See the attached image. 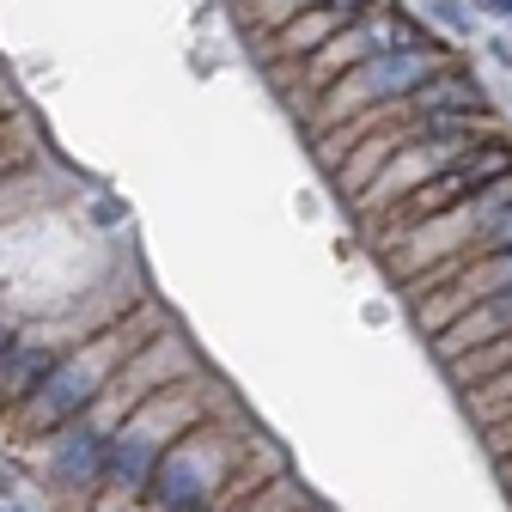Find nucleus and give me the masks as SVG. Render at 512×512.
Returning <instances> with one entry per match:
<instances>
[{
	"label": "nucleus",
	"mask_w": 512,
	"mask_h": 512,
	"mask_svg": "<svg viewBox=\"0 0 512 512\" xmlns=\"http://www.w3.org/2000/svg\"><path fill=\"white\" fill-rule=\"evenodd\" d=\"M482 232H488V244H494V256H500V250H512V208H500V214H494V220H488Z\"/></svg>",
	"instance_id": "nucleus-13"
},
{
	"label": "nucleus",
	"mask_w": 512,
	"mask_h": 512,
	"mask_svg": "<svg viewBox=\"0 0 512 512\" xmlns=\"http://www.w3.org/2000/svg\"><path fill=\"white\" fill-rule=\"evenodd\" d=\"M494 293H512V250L488 256V263L464 281V299H494Z\"/></svg>",
	"instance_id": "nucleus-11"
},
{
	"label": "nucleus",
	"mask_w": 512,
	"mask_h": 512,
	"mask_svg": "<svg viewBox=\"0 0 512 512\" xmlns=\"http://www.w3.org/2000/svg\"><path fill=\"white\" fill-rule=\"evenodd\" d=\"M196 421H202V409H196V397H189V391H159V397H147L135 415L116 427L98 482H110V488H147L153 464H159Z\"/></svg>",
	"instance_id": "nucleus-2"
},
{
	"label": "nucleus",
	"mask_w": 512,
	"mask_h": 512,
	"mask_svg": "<svg viewBox=\"0 0 512 512\" xmlns=\"http://www.w3.org/2000/svg\"><path fill=\"white\" fill-rule=\"evenodd\" d=\"M226 470H232V439L214 433V427H189L171 452L153 464L147 488L165 512H208L226 488Z\"/></svg>",
	"instance_id": "nucleus-3"
},
{
	"label": "nucleus",
	"mask_w": 512,
	"mask_h": 512,
	"mask_svg": "<svg viewBox=\"0 0 512 512\" xmlns=\"http://www.w3.org/2000/svg\"><path fill=\"white\" fill-rule=\"evenodd\" d=\"M415 104H421V116H488L482 86L470 74H445V68L415 92Z\"/></svg>",
	"instance_id": "nucleus-8"
},
{
	"label": "nucleus",
	"mask_w": 512,
	"mask_h": 512,
	"mask_svg": "<svg viewBox=\"0 0 512 512\" xmlns=\"http://www.w3.org/2000/svg\"><path fill=\"white\" fill-rule=\"evenodd\" d=\"M488 13H500V19H512V0H482Z\"/></svg>",
	"instance_id": "nucleus-15"
},
{
	"label": "nucleus",
	"mask_w": 512,
	"mask_h": 512,
	"mask_svg": "<svg viewBox=\"0 0 512 512\" xmlns=\"http://www.w3.org/2000/svg\"><path fill=\"white\" fill-rule=\"evenodd\" d=\"M122 354H128V336H122V330H110V336L86 342L80 354L55 360V366H49V378H43L37 391L19 403V427H25V433H55V427L80 421V415L104 397V384L122 372Z\"/></svg>",
	"instance_id": "nucleus-1"
},
{
	"label": "nucleus",
	"mask_w": 512,
	"mask_h": 512,
	"mask_svg": "<svg viewBox=\"0 0 512 512\" xmlns=\"http://www.w3.org/2000/svg\"><path fill=\"white\" fill-rule=\"evenodd\" d=\"M311 7H324V13H342V19H348L354 7H366V0H311Z\"/></svg>",
	"instance_id": "nucleus-14"
},
{
	"label": "nucleus",
	"mask_w": 512,
	"mask_h": 512,
	"mask_svg": "<svg viewBox=\"0 0 512 512\" xmlns=\"http://www.w3.org/2000/svg\"><path fill=\"white\" fill-rule=\"evenodd\" d=\"M439 68H445V61H439L433 43H421V49H397V55H372V61H360V68H348V74L336 80V110L415 98Z\"/></svg>",
	"instance_id": "nucleus-4"
},
{
	"label": "nucleus",
	"mask_w": 512,
	"mask_h": 512,
	"mask_svg": "<svg viewBox=\"0 0 512 512\" xmlns=\"http://www.w3.org/2000/svg\"><path fill=\"white\" fill-rule=\"evenodd\" d=\"M311 500H305V488L299 482H263V494H256L244 512H305Z\"/></svg>",
	"instance_id": "nucleus-12"
},
{
	"label": "nucleus",
	"mask_w": 512,
	"mask_h": 512,
	"mask_svg": "<svg viewBox=\"0 0 512 512\" xmlns=\"http://www.w3.org/2000/svg\"><path fill=\"white\" fill-rule=\"evenodd\" d=\"M104 452H110L104 433H92L86 421H68V433H61L55 452H49V482L55 488H92L104 476Z\"/></svg>",
	"instance_id": "nucleus-6"
},
{
	"label": "nucleus",
	"mask_w": 512,
	"mask_h": 512,
	"mask_svg": "<svg viewBox=\"0 0 512 512\" xmlns=\"http://www.w3.org/2000/svg\"><path fill=\"white\" fill-rule=\"evenodd\" d=\"M49 366H55L49 348H37V342H13L7 354H0V403H25L37 384L49 378Z\"/></svg>",
	"instance_id": "nucleus-9"
},
{
	"label": "nucleus",
	"mask_w": 512,
	"mask_h": 512,
	"mask_svg": "<svg viewBox=\"0 0 512 512\" xmlns=\"http://www.w3.org/2000/svg\"><path fill=\"white\" fill-rule=\"evenodd\" d=\"M342 25H348L342 13L305 7L299 19H287V25H281V43H275V49H281V55H317V49H324V43H330V37L342 31Z\"/></svg>",
	"instance_id": "nucleus-10"
},
{
	"label": "nucleus",
	"mask_w": 512,
	"mask_h": 512,
	"mask_svg": "<svg viewBox=\"0 0 512 512\" xmlns=\"http://www.w3.org/2000/svg\"><path fill=\"white\" fill-rule=\"evenodd\" d=\"M445 165H452V159H445L439 147H421V141H403L397 153H391V171H384L378 177V189H372V202H397V196H409V189H427Z\"/></svg>",
	"instance_id": "nucleus-7"
},
{
	"label": "nucleus",
	"mask_w": 512,
	"mask_h": 512,
	"mask_svg": "<svg viewBox=\"0 0 512 512\" xmlns=\"http://www.w3.org/2000/svg\"><path fill=\"white\" fill-rule=\"evenodd\" d=\"M7 348H13V336H7V324H0V354H7Z\"/></svg>",
	"instance_id": "nucleus-16"
},
{
	"label": "nucleus",
	"mask_w": 512,
	"mask_h": 512,
	"mask_svg": "<svg viewBox=\"0 0 512 512\" xmlns=\"http://www.w3.org/2000/svg\"><path fill=\"white\" fill-rule=\"evenodd\" d=\"M427 37H421V25H409L403 13H378V19H360V25H342L324 49L311 55V74L324 80V74H348V68H360V61H372V55H397V49H421Z\"/></svg>",
	"instance_id": "nucleus-5"
}]
</instances>
